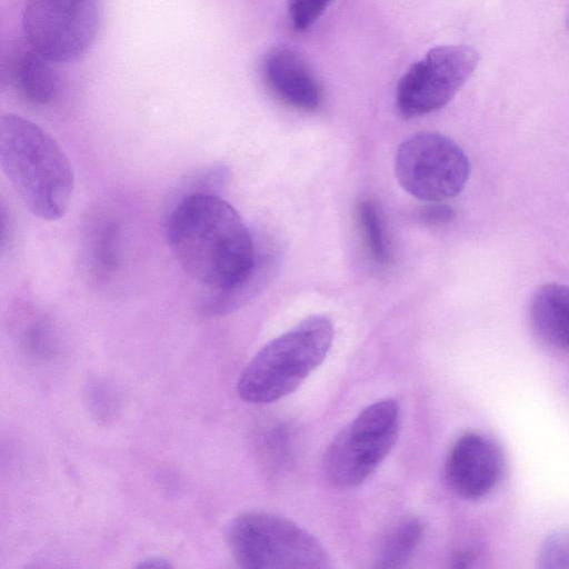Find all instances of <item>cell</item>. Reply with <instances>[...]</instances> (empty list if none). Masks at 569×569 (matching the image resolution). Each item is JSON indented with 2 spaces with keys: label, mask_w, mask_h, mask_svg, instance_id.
<instances>
[{
  "label": "cell",
  "mask_w": 569,
  "mask_h": 569,
  "mask_svg": "<svg viewBox=\"0 0 569 569\" xmlns=\"http://www.w3.org/2000/svg\"><path fill=\"white\" fill-rule=\"evenodd\" d=\"M332 0H288V13L297 32L308 30Z\"/></svg>",
  "instance_id": "16"
},
{
  "label": "cell",
  "mask_w": 569,
  "mask_h": 569,
  "mask_svg": "<svg viewBox=\"0 0 569 569\" xmlns=\"http://www.w3.org/2000/svg\"><path fill=\"white\" fill-rule=\"evenodd\" d=\"M479 61L465 44L430 49L410 66L397 86L396 104L403 118H416L445 107L465 84Z\"/></svg>",
  "instance_id": "8"
},
{
  "label": "cell",
  "mask_w": 569,
  "mask_h": 569,
  "mask_svg": "<svg viewBox=\"0 0 569 569\" xmlns=\"http://www.w3.org/2000/svg\"><path fill=\"white\" fill-rule=\"evenodd\" d=\"M0 163L31 213L50 221L64 216L74 177L67 156L48 132L20 116L3 114L0 119Z\"/></svg>",
  "instance_id": "2"
},
{
  "label": "cell",
  "mask_w": 569,
  "mask_h": 569,
  "mask_svg": "<svg viewBox=\"0 0 569 569\" xmlns=\"http://www.w3.org/2000/svg\"><path fill=\"white\" fill-rule=\"evenodd\" d=\"M53 63L24 40L9 49L2 60V73L24 100L47 106L59 93V78Z\"/></svg>",
  "instance_id": "11"
},
{
  "label": "cell",
  "mask_w": 569,
  "mask_h": 569,
  "mask_svg": "<svg viewBox=\"0 0 569 569\" xmlns=\"http://www.w3.org/2000/svg\"><path fill=\"white\" fill-rule=\"evenodd\" d=\"M395 171L400 186L412 197L437 202L463 190L470 162L465 151L448 137L419 132L399 146Z\"/></svg>",
  "instance_id": "6"
},
{
  "label": "cell",
  "mask_w": 569,
  "mask_h": 569,
  "mask_svg": "<svg viewBox=\"0 0 569 569\" xmlns=\"http://www.w3.org/2000/svg\"><path fill=\"white\" fill-rule=\"evenodd\" d=\"M88 399L98 417L108 419L114 412L116 397L103 385H93L88 392Z\"/></svg>",
  "instance_id": "17"
},
{
  "label": "cell",
  "mask_w": 569,
  "mask_h": 569,
  "mask_svg": "<svg viewBox=\"0 0 569 569\" xmlns=\"http://www.w3.org/2000/svg\"><path fill=\"white\" fill-rule=\"evenodd\" d=\"M236 563L246 569H327L328 552L320 541L293 521L269 512L236 517L227 530Z\"/></svg>",
  "instance_id": "4"
},
{
  "label": "cell",
  "mask_w": 569,
  "mask_h": 569,
  "mask_svg": "<svg viewBox=\"0 0 569 569\" xmlns=\"http://www.w3.org/2000/svg\"><path fill=\"white\" fill-rule=\"evenodd\" d=\"M537 561L543 569L569 568V528H559L545 538Z\"/></svg>",
  "instance_id": "15"
},
{
  "label": "cell",
  "mask_w": 569,
  "mask_h": 569,
  "mask_svg": "<svg viewBox=\"0 0 569 569\" xmlns=\"http://www.w3.org/2000/svg\"><path fill=\"white\" fill-rule=\"evenodd\" d=\"M358 220L371 258L379 264L388 261L379 210L372 201H361L357 209Z\"/></svg>",
  "instance_id": "14"
},
{
  "label": "cell",
  "mask_w": 569,
  "mask_h": 569,
  "mask_svg": "<svg viewBox=\"0 0 569 569\" xmlns=\"http://www.w3.org/2000/svg\"><path fill=\"white\" fill-rule=\"evenodd\" d=\"M566 23H567V28L569 30V7H568L567 12H566Z\"/></svg>",
  "instance_id": "20"
},
{
  "label": "cell",
  "mask_w": 569,
  "mask_h": 569,
  "mask_svg": "<svg viewBox=\"0 0 569 569\" xmlns=\"http://www.w3.org/2000/svg\"><path fill=\"white\" fill-rule=\"evenodd\" d=\"M262 78L282 102L300 110L317 109L321 88L302 58L289 48L271 49L262 61Z\"/></svg>",
  "instance_id": "10"
},
{
  "label": "cell",
  "mask_w": 569,
  "mask_h": 569,
  "mask_svg": "<svg viewBox=\"0 0 569 569\" xmlns=\"http://www.w3.org/2000/svg\"><path fill=\"white\" fill-rule=\"evenodd\" d=\"M399 429L400 408L393 399L365 408L327 448L323 457L327 481L338 489L363 483L395 446Z\"/></svg>",
  "instance_id": "5"
},
{
  "label": "cell",
  "mask_w": 569,
  "mask_h": 569,
  "mask_svg": "<svg viewBox=\"0 0 569 569\" xmlns=\"http://www.w3.org/2000/svg\"><path fill=\"white\" fill-rule=\"evenodd\" d=\"M101 0H26V40L54 63L80 58L96 39Z\"/></svg>",
  "instance_id": "7"
},
{
  "label": "cell",
  "mask_w": 569,
  "mask_h": 569,
  "mask_svg": "<svg viewBox=\"0 0 569 569\" xmlns=\"http://www.w3.org/2000/svg\"><path fill=\"white\" fill-rule=\"evenodd\" d=\"M503 470L505 458L497 443L479 432H466L447 456L445 478L456 495L478 500L495 490Z\"/></svg>",
  "instance_id": "9"
},
{
  "label": "cell",
  "mask_w": 569,
  "mask_h": 569,
  "mask_svg": "<svg viewBox=\"0 0 569 569\" xmlns=\"http://www.w3.org/2000/svg\"><path fill=\"white\" fill-rule=\"evenodd\" d=\"M167 238L183 271L213 291L200 306L206 316L236 310L263 281L250 231L237 210L216 194L184 197L170 213Z\"/></svg>",
  "instance_id": "1"
},
{
  "label": "cell",
  "mask_w": 569,
  "mask_h": 569,
  "mask_svg": "<svg viewBox=\"0 0 569 569\" xmlns=\"http://www.w3.org/2000/svg\"><path fill=\"white\" fill-rule=\"evenodd\" d=\"M455 217V210L442 201L430 202L422 208L420 218L427 223L443 224L451 221Z\"/></svg>",
  "instance_id": "18"
},
{
  "label": "cell",
  "mask_w": 569,
  "mask_h": 569,
  "mask_svg": "<svg viewBox=\"0 0 569 569\" xmlns=\"http://www.w3.org/2000/svg\"><path fill=\"white\" fill-rule=\"evenodd\" d=\"M137 568H156V569H167L171 568L172 565L168 559L160 557H151L141 560L137 566Z\"/></svg>",
  "instance_id": "19"
},
{
  "label": "cell",
  "mask_w": 569,
  "mask_h": 569,
  "mask_svg": "<svg viewBox=\"0 0 569 569\" xmlns=\"http://www.w3.org/2000/svg\"><path fill=\"white\" fill-rule=\"evenodd\" d=\"M333 340L325 316H310L264 345L242 370L237 391L250 403L277 401L293 392L321 365Z\"/></svg>",
  "instance_id": "3"
},
{
  "label": "cell",
  "mask_w": 569,
  "mask_h": 569,
  "mask_svg": "<svg viewBox=\"0 0 569 569\" xmlns=\"http://www.w3.org/2000/svg\"><path fill=\"white\" fill-rule=\"evenodd\" d=\"M423 533V525L417 517L399 521L387 536L376 560V568H402L412 557Z\"/></svg>",
  "instance_id": "13"
},
{
  "label": "cell",
  "mask_w": 569,
  "mask_h": 569,
  "mask_svg": "<svg viewBox=\"0 0 569 569\" xmlns=\"http://www.w3.org/2000/svg\"><path fill=\"white\" fill-rule=\"evenodd\" d=\"M529 320L545 343L569 352V286L547 282L533 292Z\"/></svg>",
  "instance_id": "12"
}]
</instances>
